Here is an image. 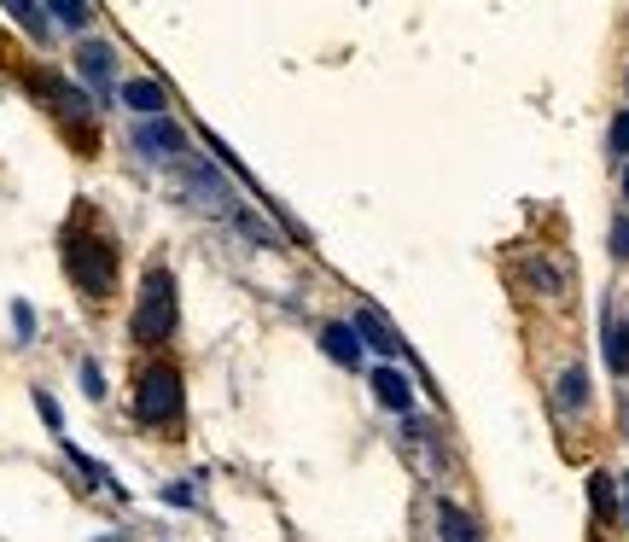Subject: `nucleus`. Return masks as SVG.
I'll use <instances>...</instances> for the list:
<instances>
[{
	"label": "nucleus",
	"mask_w": 629,
	"mask_h": 542,
	"mask_svg": "<svg viewBox=\"0 0 629 542\" xmlns=\"http://www.w3.org/2000/svg\"><path fill=\"white\" fill-rule=\"evenodd\" d=\"M169 327H175V292H169L164 274H152V280H146V304L134 315V333H140V339H164Z\"/></svg>",
	"instance_id": "obj_1"
},
{
	"label": "nucleus",
	"mask_w": 629,
	"mask_h": 542,
	"mask_svg": "<svg viewBox=\"0 0 629 542\" xmlns=\"http://www.w3.org/2000/svg\"><path fill=\"white\" fill-rule=\"evenodd\" d=\"M175 408H181V385H175V373H169V368L140 373V420H175Z\"/></svg>",
	"instance_id": "obj_2"
},
{
	"label": "nucleus",
	"mask_w": 629,
	"mask_h": 542,
	"mask_svg": "<svg viewBox=\"0 0 629 542\" xmlns=\"http://www.w3.org/2000/svg\"><path fill=\"white\" fill-rule=\"evenodd\" d=\"M379 397L385 403H408V385H397V373H379Z\"/></svg>",
	"instance_id": "obj_3"
},
{
	"label": "nucleus",
	"mask_w": 629,
	"mask_h": 542,
	"mask_svg": "<svg viewBox=\"0 0 629 542\" xmlns=\"http://www.w3.org/2000/svg\"><path fill=\"white\" fill-rule=\"evenodd\" d=\"M618 146H624V152H629V117H624V123H618Z\"/></svg>",
	"instance_id": "obj_4"
}]
</instances>
